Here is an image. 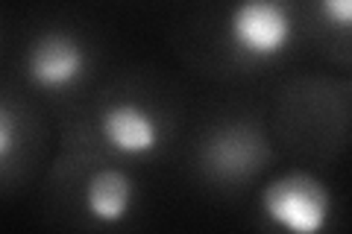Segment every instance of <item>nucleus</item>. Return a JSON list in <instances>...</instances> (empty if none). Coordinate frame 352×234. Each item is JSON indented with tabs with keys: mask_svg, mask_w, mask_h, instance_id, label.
I'll list each match as a JSON object with an SVG mask.
<instances>
[{
	"mask_svg": "<svg viewBox=\"0 0 352 234\" xmlns=\"http://www.w3.org/2000/svg\"><path fill=\"white\" fill-rule=\"evenodd\" d=\"M261 214L291 234H320L332 222V191L311 173L291 170L261 187Z\"/></svg>",
	"mask_w": 352,
	"mask_h": 234,
	"instance_id": "obj_1",
	"label": "nucleus"
},
{
	"mask_svg": "<svg viewBox=\"0 0 352 234\" xmlns=\"http://www.w3.org/2000/svg\"><path fill=\"white\" fill-rule=\"evenodd\" d=\"M296 24L285 0H235L226 12V38L250 62H273L294 44Z\"/></svg>",
	"mask_w": 352,
	"mask_h": 234,
	"instance_id": "obj_2",
	"label": "nucleus"
},
{
	"mask_svg": "<svg viewBox=\"0 0 352 234\" xmlns=\"http://www.w3.org/2000/svg\"><path fill=\"white\" fill-rule=\"evenodd\" d=\"M200 167L212 182L244 185L270 159V147L252 124H220L200 141Z\"/></svg>",
	"mask_w": 352,
	"mask_h": 234,
	"instance_id": "obj_3",
	"label": "nucleus"
},
{
	"mask_svg": "<svg viewBox=\"0 0 352 234\" xmlns=\"http://www.w3.org/2000/svg\"><path fill=\"white\" fill-rule=\"evenodd\" d=\"M24 68L41 91H68L88 73V50L68 30H44L30 41Z\"/></svg>",
	"mask_w": 352,
	"mask_h": 234,
	"instance_id": "obj_4",
	"label": "nucleus"
},
{
	"mask_svg": "<svg viewBox=\"0 0 352 234\" xmlns=\"http://www.w3.org/2000/svg\"><path fill=\"white\" fill-rule=\"evenodd\" d=\"M100 138L124 159H141L162 147V124L147 106L120 100L100 115Z\"/></svg>",
	"mask_w": 352,
	"mask_h": 234,
	"instance_id": "obj_5",
	"label": "nucleus"
},
{
	"mask_svg": "<svg viewBox=\"0 0 352 234\" xmlns=\"http://www.w3.org/2000/svg\"><path fill=\"white\" fill-rule=\"evenodd\" d=\"M85 214L100 226H118L129 217L135 205V182L120 167H103L88 176L82 191Z\"/></svg>",
	"mask_w": 352,
	"mask_h": 234,
	"instance_id": "obj_6",
	"label": "nucleus"
},
{
	"mask_svg": "<svg viewBox=\"0 0 352 234\" xmlns=\"http://www.w3.org/2000/svg\"><path fill=\"white\" fill-rule=\"evenodd\" d=\"M317 12L326 21V27L352 32V0H317Z\"/></svg>",
	"mask_w": 352,
	"mask_h": 234,
	"instance_id": "obj_7",
	"label": "nucleus"
},
{
	"mask_svg": "<svg viewBox=\"0 0 352 234\" xmlns=\"http://www.w3.org/2000/svg\"><path fill=\"white\" fill-rule=\"evenodd\" d=\"M12 147H15V117L12 111L6 106L0 108V159H9L12 155Z\"/></svg>",
	"mask_w": 352,
	"mask_h": 234,
	"instance_id": "obj_8",
	"label": "nucleus"
}]
</instances>
